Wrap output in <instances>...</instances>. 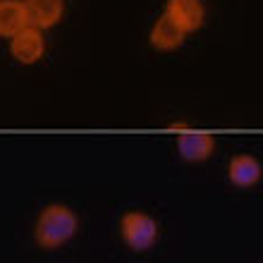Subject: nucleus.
Returning <instances> with one entry per match:
<instances>
[{"label":"nucleus","mask_w":263,"mask_h":263,"mask_svg":"<svg viewBox=\"0 0 263 263\" xmlns=\"http://www.w3.org/2000/svg\"><path fill=\"white\" fill-rule=\"evenodd\" d=\"M177 148H180V156L189 163H199V160H206L215 148V141L211 134L206 132H192L184 129L177 137Z\"/></svg>","instance_id":"nucleus-4"},{"label":"nucleus","mask_w":263,"mask_h":263,"mask_svg":"<svg viewBox=\"0 0 263 263\" xmlns=\"http://www.w3.org/2000/svg\"><path fill=\"white\" fill-rule=\"evenodd\" d=\"M122 237L129 249L146 251L151 249L158 239V222L146 213H127L122 218Z\"/></svg>","instance_id":"nucleus-2"},{"label":"nucleus","mask_w":263,"mask_h":263,"mask_svg":"<svg viewBox=\"0 0 263 263\" xmlns=\"http://www.w3.org/2000/svg\"><path fill=\"white\" fill-rule=\"evenodd\" d=\"M77 232V215L63 203L43 208V213L36 220V242L43 249H58L69 242Z\"/></svg>","instance_id":"nucleus-1"},{"label":"nucleus","mask_w":263,"mask_h":263,"mask_svg":"<svg viewBox=\"0 0 263 263\" xmlns=\"http://www.w3.org/2000/svg\"><path fill=\"white\" fill-rule=\"evenodd\" d=\"M182 41H184V31H182V29L177 27L170 17H167V14L156 22V27H153V31H151L153 48L173 50V48H177V46H182Z\"/></svg>","instance_id":"nucleus-8"},{"label":"nucleus","mask_w":263,"mask_h":263,"mask_svg":"<svg viewBox=\"0 0 263 263\" xmlns=\"http://www.w3.org/2000/svg\"><path fill=\"white\" fill-rule=\"evenodd\" d=\"M230 180L237 187H254L261 180V165L251 156H237L230 163Z\"/></svg>","instance_id":"nucleus-9"},{"label":"nucleus","mask_w":263,"mask_h":263,"mask_svg":"<svg viewBox=\"0 0 263 263\" xmlns=\"http://www.w3.org/2000/svg\"><path fill=\"white\" fill-rule=\"evenodd\" d=\"M27 20L34 29H48L63 17V0H27Z\"/></svg>","instance_id":"nucleus-6"},{"label":"nucleus","mask_w":263,"mask_h":263,"mask_svg":"<svg viewBox=\"0 0 263 263\" xmlns=\"http://www.w3.org/2000/svg\"><path fill=\"white\" fill-rule=\"evenodd\" d=\"M165 14L184 34L187 31H196L203 24V5L199 0H170Z\"/></svg>","instance_id":"nucleus-5"},{"label":"nucleus","mask_w":263,"mask_h":263,"mask_svg":"<svg viewBox=\"0 0 263 263\" xmlns=\"http://www.w3.org/2000/svg\"><path fill=\"white\" fill-rule=\"evenodd\" d=\"M27 7L20 0H3L0 3V36H14L27 29Z\"/></svg>","instance_id":"nucleus-7"},{"label":"nucleus","mask_w":263,"mask_h":263,"mask_svg":"<svg viewBox=\"0 0 263 263\" xmlns=\"http://www.w3.org/2000/svg\"><path fill=\"white\" fill-rule=\"evenodd\" d=\"M10 50L17 63H24V65H34L41 60L43 50H46V43H43V36L39 29L34 27H27L22 29L20 34L12 36V43H10Z\"/></svg>","instance_id":"nucleus-3"}]
</instances>
